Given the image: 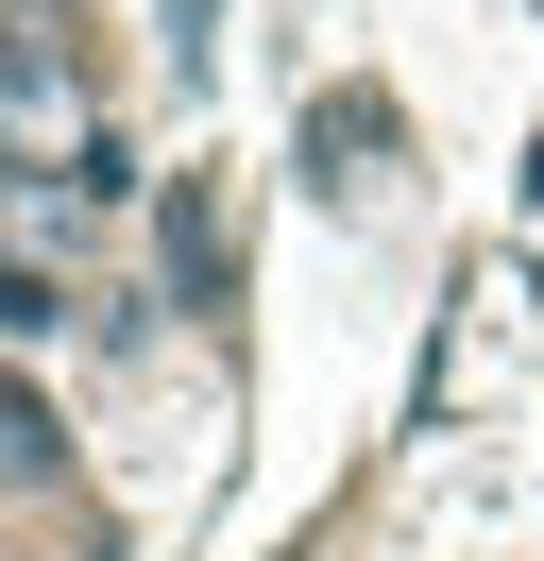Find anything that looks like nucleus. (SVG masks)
Masks as SVG:
<instances>
[{
	"label": "nucleus",
	"instance_id": "4",
	"mask_svg": "<svg viewBox=\"0 0 544 561\" xmlns=\"http://www.w3.org/2000/svg\"><path fill=\"white\" fill-rule=\"evenodd\" d=\"M204 18H222V0H170V35H188V51H204Z\"/></svg>",
	"mask_w": 544,
	"mask_h": 561
},
{
	"label": "nucleus",
	"instance_id": "1",
	"mask_svg": "<svg viewBox=\"0 0 544 561\" xmlns=\"http://www.w3.org/2000/svg\"><path fill=\"white\" fill-rule=\"evenodd\" d=\"M170 289H188V307H222V289H238V239H222V205H204V187L170 205Z\"/></svg>",
	"mask_w": 544,
	"mask_h": 561
},
{
	"label": "nucleus",
	"instance_id": "3",
	"mask_svg": "<svg viewBox=\"0 0 544 561\" xmlns=\"http://www.w3.org/2000/svg\"><path fill=\"white\" fill-rule=\"evenodd\" d=\"M68 323V273H34V255H0V341H52Z\"/></svg>",
	"mask_w": 544,
	"mask_h": 561
},
{
	"label": "nucleus",
	"instance_id": "2",
	"mask_svg": "<svg viewBox=\"0 0 544 561\" xmlns=\"http://www.w3.org/2000/svg\"><path fill=\"white\" fill-rule=\"evenodd\" d=\"M52 459H68V425H52V409H34V391H18V375H0V493H34V477H52Z\"/></svg>",
	"mask_w": 544,
	"mask_h": 561
}]
</instances>
